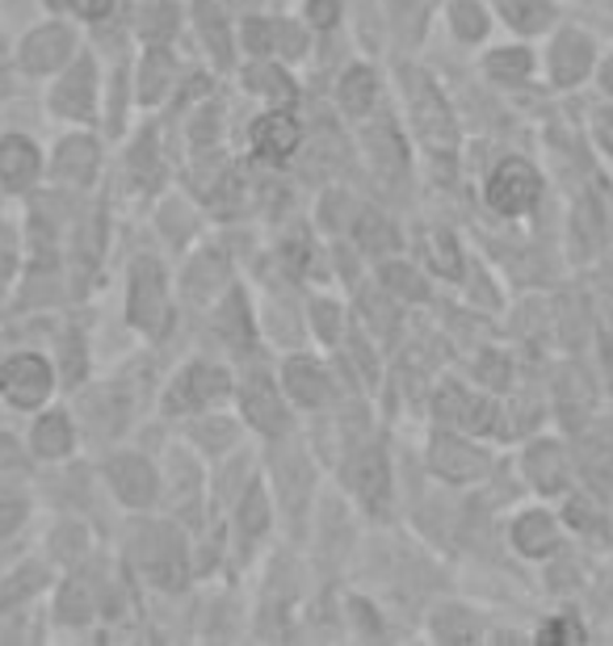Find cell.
Masks as SVG:
<instances>
[{"instance_id":"cell-1","label":"cell","mask_w":613,"mask_h":646,"mask_svg":"<svg viewBox=\"0 0 613 646\" xmlns=\"http://www.w3.org/2000/svg\"><path fill=\"white\" fill-rule=\"evenodd\" d=\"M127 319L139 332H151V336H160L165 324H169V282H165V269L151 256H139L130 265Z\"/></svg>"},{"instance_id":"cell-2","label":"cell","mask_w":613,"mask_h":646,"mask_svg":"<svg viewBox=\"0 0 613 646\" xmlns=\"http://www.w3.org/2000/svg\"><path fill=\"white\" fill-rule=\"evenodd\" d=\"M408 102H412V123H416V135L424 139L429 151H454V118H450V105L437 93V84L429 81L424 72H408Z\"/></svg>"},{"instance_id":"cell-3","label":"cell","mask_w":613,"mask_h":646,"mask_svg":"<svg viewBox=\"0 0 613 646\" xmlns=\"http://www.w3.org/2000/svg\"><path fill=\"white\" fill-rule=\"evenodd\" d=\"M139 563L151 575V584L165 587V592H181L186 580H190V550H186V538L172 525H156V529L144 533Z\"/></svg>"},{"instance_id":"cell-4","label":"cell","mask_w":613,"mask_h":646,"mask_svg":"<svg viewBox=\"0 0 613 646\" xmlns=\"http://www.w3.org/2000/svg\"><path fill=\"white\" fill-rule=\"evenodd\" d=\"M228 391H232V374L219 370V366L198 361V366H186L181 374L172 378L169 395H165V412H169V416L207 412V407H214L219 399H228Z\"/></svg>"},{"instance_id":"cell-5","label":"cell","mask_w":613,"mask_h":646,"mask_svg":"<svg viewBox=\"0 0 613 646\" xmlns=\"http://www.w3.org/2000/svg\"><path fill=\"white\" fill-rule=\"evenodd\" d=\"M51 391H55V370H51L46 357L13 353L4 366H0V395L9 399L13 407L34 412V407H43Z\"/></svg>"},{"instance_id":"cell-6","label":"cell","mask_w":613,"mask_h":646,"mask_svg":"<svg viewBox=\"0 0 613 646\" xmlns=\"http://www.w3.org/2000/svg\"><path fill=\"white\" fill-rule=\"evenodd\" d=\"M542 193V177L533 172V165L526 160H500L496 172L487 177V206L496 214H526Z\"/></svg>"},{"instance_id":"cell-7","label":"cell","mask_w":613,"mask_h":646,"mask_svg":"<svg viewBox=\"0 0 613 646\" xmlns=\"http://www.w3.org/2000/svg\"><path fill=\"white\" fill-rule=\"evenodd\" d=\"M345 475H349V487H353V496L361 500V508L370 517H382L387 500H391V470H387V454H382L379 445L361 449L358 458L349 462Z\"/></svg>"},{"instance_id":"cell-8","label":"cell","mask_w":613,"mask_h":646,"mask_svg":"<svg viewBox=\"0 0 613 646\" xmlns=\"http://www.w3.org/2000/svg\"><path fill=\"white\" fill-rule=\"evenodd\" d=\"M429 466H433V475H442L450 483H475L484 479L487 454L479 445H466V441L442 433V437L429 441Z\"/></svg>"},{"instance_id":"cell-9","label":"cell","mask_w":613,"mask_h":646,"mask_svg":"<svg viewBox=\"0 0 613 646\" xmlns=\"http://www.w3.org/2000/svg\"><path fill=\"white\" fill-rule=\"evenodd\" d=\"M72 51H76V39L67 25H39L22 42V67L34 76H46V72H60L72 60Z\"/></svg>"},{"instance_id":"cell-10","label":"cell","mask_w":613,"mask_h":646,"mask_svg":"<svg viewBox=\"0 0 613 646\" xmlns=\"http://www.w3.org/2000/svg\"><path fill=\"white\" fill-rule=\"evenodd\" d=\"M106 479L127 508H148V504L156 500V487H160V483H156V470H151V462L139 458V454H118V458H109Z\"/></svg>"},{"instance_id":"cell-11","label":"cell","mask_w":613,"mask_h":646,"mask_svg":"<svg viewBox=\"0 0 613 646\" xmlns=\"http://www.w3.org/2000/svg\"><path fill=\"white\" fill-rule=\"evenodd\" d=\"M298 144H303V126H298V118L290 109H269V114H261L253 123V147L261 160L282 165V160L295 156Z\"/></svg>"},{"instance_id":"cell-12","label":"cell","mask_w":613,"mask_h":646,"mask_svg":"<svg viewBox=\"0 0 613 646\" xmlns=\"http://www.w3.org/2000/svg\"><path fill=\"white\" fill-rule=\"evenodd\" d=\"M433 412H437V420L463 428V433H487V428H496V407L479 395H466L463 386H442L437 399H433Z\"/></svg>"},{"instance_id":"cell-13","label":"cell","mask_w":613,"mask_h":646,"mask_svg":"<svg viewBox=\"0 0 613 646\" xmlns=\"http://www.w3.org/2000/svg\"><path fill=\"white\" fill-rule=\"evenodd\" d=\"M93 102H97V81H93V63L81 60L72 63L64 72V81L55 84V93H51V105H55V114H64V118H76V123H85L93 118Z\"/></svg>"},{"instance_id":"cell-14","label":"cell","mask_w":613,"mask_h":646,"mask_svg":"<svg viewBox=\"0 0 613 646\" xmlns=\"http://www.w3.org/2000/svg\"><path fill=\"white\" fill-rule=\"evenodd\" d=\"M282 386L298 407H324L332 399V378L311 357H290L286 370H282Z\"/></svg>"},{"instance_id":"cell-15","label":"cell","mask_w":613,"mask_h":646,"mask_svg":"<svg viewBox=\"0 0 613 646\" xmlns=\"http://www.w3.org/2000/svg\"><path fill=\"white\" fill-rule=\"evenodd\" d=\"M592 67V42L580 30H563L550 46V81L559 88H571L589 76Z\"/></svg>"},{"instance_id":"cell-16","label":"cell","mask_w":613,"mask_h":646,"mask_svg":"<svg viewBox=\"0 0 613 646\" xmlns=\"http://www.w3.org/2000/svg\"><path fill=\"white\" fill-rule=\"evenodd\" d=\"M240 403H244V416H249V424L253 428H261L265 437H282L286 433V403H282V395H277L274 386L265 382V378L256 374L253 382H244V395H240Z\"/></svg>"},{"instance_id":"cell-17","label":"cell","mask_w":613,"mask_h":646,"mask_svg":"<svg viewBox=\"0 0 613 646\" xmlns=\"http://www.w3.org/2000/svg\"><path fill=\"white\" fill-rule=\"evenodd\" d=\"M97 165H102V147L88 135H72L55 147V160H51V172L67 181V186H88L97 177Z\"/></svg>"},{"instance_id":"cell-18","label":"cell","mask_w":613,"mask_h":646,"mask_svg":"<svg viewBox=\"0 0 613 646\" xmlns=\"http://www.w3.org/2000/svg\"><path fill=\"white\" fill-rule=\"evenodd\" d=\"M39 177V147L25 135H4L0 139V186L30 189Z\"/></svg>"},{"instance_id":"cell-19","label":"cell","mask_w":613,"mask_h":646,"mask_svg":"<svg viewBox=\"0 0 613 646\" xmlns=\"http://www.w3.org/2000/svg\"><path fill=\"white\" fill-rule=\"evenodd\" d=\"M130 407H135L130 391H123V386H97V395L85 399L88 428H93V433H102V437H109V433L127 428Z\"/></svg>"},{"instance_id":"cell-20","label":"cell","mask_w":613,"mask_h":646,"mask_svg":"<svg viewBox=\"0 0 613 646\" xmlns=\"http://www.w3.org/2000/svg\"><path fill=\"white\" fill-rule=\"evenodd\" d=\"M72 445H76V428H72V420L64 412H46V416L34 420V433H30V454L34 458H67Z\"/></svg>"},{"instance_id":"cell-21","label":"cell","mask_w":613,"mask_h":646,"mask_svg":"<svg viewBox=\"0 0 613 646\" xmlns=\"http://www.w3.org/2000/svg\"><path fill=\"white\" fill-rule=\"evenodd\" d=\"M526 475L538 491H559L568 483V458L554 441H538L526 449Z\"/></svg>"},{"instance_id":"cell-22","label":"cell","mask_w":613,"mask_h":646,"mask_svg":"<svg viewBox=\"0 0 613 646\" xmlns=\"http://www.w3.org/2000/svg\"><path fill=\"white\" fill-rule=\"evenodd\" d=\"M512 546L526 554V559H547L550 550L559 546V529L550 521V512H526V517H517L512 525Z\"/></svg>"},{"instance_id":"cell-23","label":"cell","mask_w":613,"mask_h":646,"mask_svg":"<svg viewBox=\"0 0 613 646\" xmlns=\"http://www.w3.org/2000/svg\"><path fill=\"white\" fill-rule=\"evenodd\" d=\"M554 399H559V412H563V420H568L571 428L592 412V386L584 382V374H580L575 366H568V370L559 374V382H554Z\"/></svg>"},{"instance_id":"cell-24","label":"cell","mask_w":613,"mask_h":646,"mask_svg":"<svg viewBox=\"0 0 613 646\" xmlns=\"http://www.w3.org/2000/svg\"><path fill=\"white\" fill-rule=\"evenodd\" d=\"M340 109L345 114H370L374 102H379V76L370 67H349L340 76Z\"/></svg>"},{"instance_id":"cell-25","label":"cell","mask_w":613,"mask_h":646,"mask_svg":"<svg viewBox=\"0 0 613 646\" xmlns=\"http://www.w3.org/2000/svg\"><path fill=\"white\" fill-rule=\"evenodd\" d=\"M424 261H429V269L437 273V277H463V248H458V240L450 235V231L433 227L424 231Z\"/></svg>"},{"instance_id":"cell-26","label":"cell","mask_w":613,"mask_h":646,"mask_svg":"<svg viewBox=\"0 0 613 646\" xmlns=\"http://www.w3.org/2000/svg\"><path fill=\"white\" fill-rule=\"evenodd\" d=\"M219 336L228 340V349L235 353H249L253 349V315L244 307V294H232L219 311Z\"/></svg>"},{"instance_id":"cell-27","label":"cell","mask_w":613,"mask_h":646,"mask_svg":"<svg viewBox=\"0 0 613 646\" xmlns=\"http://www.w3.org/2000/svg\"><path fill=\"white\" fill-rule=\"evenodd\" d=\"M97 613V596H93V580L88 575H72L60 587V622L67 626H81Z\"/></svg>"},{"instance_id":"cell-28","label":"cell","mask_w":613,"mask_h":646,"mask_svg":"<svg viewBox=\"0 0 613 646\" xmlns=\"http://www.w3.org/2000/svg\"><path fill=\"white\" fill-rule=\"evenodd\" d=\"M353 240H358L361 252H374V256L400 248V235H395V227L382 219L379 210H361L358 219H353Z\"/></svg>"},{"instance_id":"cell-29","label":"cell","mask_w":613,"mask_h":646,"mask_svg":"<svg viewBox=\"0 0 613 646\" xmlns=\"http://www.w3.org/2000/svg\"><path fill=\"white\" fill-rule=\"evenodd\" d=\"M172 72H177V63H172L169 51H160V46H151L144 67H139V97L144 102H165V93H169L172 84Z\"/></svg>"},{"instance_id":"cell-30","label":"cell","mask_w":613,"mask_h":646,"mask_svg":"<svg viewBox=\"0 0 613 646\" xmlns=\"http://www.w3.org/2000/svg\"><path fill=\"white\" fill-rule=\"evenodd\" d=\"M382 277V290L391 294V298H400V303H421L429 286H424V277L412 265H403V261H387L379 269Z\"/></svg>"},{"instance_id":"cell-31","label":"cell","mask_w":613,"mask_h":646,"mask_svg":"<svg viewBox=\"0 0 613 646\" xmlns=\"http://www.w3.org/2000/svg\"><path fill=\"white\" fill-rule=\"evenodd\" d=\"M500 13L512 30H521V34H538V30H547L550 18H554V9H550V0H500Z\"/></svg>"},{"instance_id":"cell-32","label":"cell","mask_w":613,"mask_h":646,"mask_svg":"<svg viewBox=\"0 0 613 646\" xmlns=\"http://www.w3.org/2000/svg\"><path fill=\"white\" fill-rule=\"evenodd\" d=\"M529 72H533V55H529L526 46H505V51H492V55H487V76H492V81L517 84V81H526Z\"/></svg>"},{"instance_id":"cell-33","label":"cell","mask_w":613,"mask_h":646,"mask_svg":"<svg viewBox=\"0 0 613 646\" xmlns=\"http://www.w3.org/2000/svg\"><path fill=\"white\" fill-rule=\"evenodd\" d=\"M450 25L463 42H479L487 34V13L479 0H454L450 4Z\"/></svg>"},{"instance_id":"cell-34","label":"cell","mask_w":613,"mask_h":646,"mask_svg":"<svg viewBox=\"0 0 613 646\" xmlns=\"http://www.w3.org/2000/svg\"><path fill=\"white\" fill-rule=\"evenodd\" d=\"M240 529L256 538V533H265L269 529V496H265V487L253 483L249 491H244V500H240Z\"/></svg>"},{"instance_id":"cell-35","label":"cell","mask_w":613,"mask_h":646,"mask_svg":"<svg viewBox=\"0 0 613 646\" xmlns=\"http://www.w3.org/2000/svg\"><path fill=\"white\" fill-rule=\"evenodd\" d=\"M249 88L261 93V97H274V102H290L295 97V81L282 67H265V63H256L253 72H249Z\"/></svg>"},{"instance_id":"cell-36","label":"cell","mask_w":613,"mask_h":646,"mask_svg":"<svg viewBox=\"0 0 613 646\" xmlns=\"http://www.w3.org/2000/svg\"><path fill=\"white\" fill-rule=\"evenodd\" d=\"M43 587V571L39 566H22L18 575H9L4 584H0V608L18 605V601H25V596H34Z\"/></svg>"},{"instance_id":"cell-37","label":"cell","mask_w":613,"mask_h":646,"mask_svg":"<svg viewBox=\"0 0 613 646\" xmlns=\"http://www.w3.org/2000/svg\"><path fill=\"white\" fill-rule=\"evenodd\" d=\"M198 25H202V34L211 39V51L219 63L232 60V51H228V30H223V21H219V9H214V0H202V9H198Z\"/></svg>"},{"instance_id":"cell-38","label":"cell","mask_w":613,"mask_h":646,"mask_svg":"<svg viewBox=\"0 0 613 646\" xmlns=\"http://www.w3.org/2000/svg\"><path fill=\"white\" fill-rule=\"evenodd\" d=\"M172 30H177V9H172V4H148V9H144L139 34L148 42H165Z\"/></svg>"},{"instance_id":"cell-39","label":"cell","mask_w":613,"mask_h":646,"mask_svg":"<svg viewBox=\"0 0 613 646\" xmlns=\"http://www.w3.org/2000/svg\"><path fill=\"white\" fill-rule=\"evenodd\" d=\"M60 374H64V386H81L85 378V340L76 332L64 336V349H60Z\"/></svg>"},{"instance_id":"cell-40","label":"cell","mask_w":613,"mask_h":646,"mask_svg":"<svg viewBox=\"0 0 613 646\" xmlns=\"http://www.w3.org/2000/svg\"><path fill=\"white\" fill-rule=\"evenodd\" d=\"M366 144H370V151L379 156L382 165L403 168V147H400V139H395V130H391L387 123H379L374 130H366Z\"/></svg>"},{"instance_id":"cell-41","label":"cell","mask_w":613,"mask_h":646,"mask_svg":"<svg viewBox=\"0 0 613 646\" xmlns=\"http://www.w3.org/2000/svg\"><path fill=\"white\" fill-rule=\"evenodd\" d=\"M244 46L253 51V55H269L277 51V21H265V18H249L244 21Z\"/></svg>"},{"instance_id":"cell-42","label":"cell","mask_w":613,"mask_h":646,"mask_svg":"<svg viewBox=\"0 0 613 646\" xmlns=\"http://www.w3.org/2000/svg\"><path fill=\"white\" fill-rule=\"evenodd\" d=\"M311 315H316L319 336H324L328 345H337V340H340V307H337V303H316V307H311Z\"/></svg>"},{"instance_id":"cell-43","label":"cell","mask_w":613,"mask_h":646,"mask_svg":"<svg viewBox=\"0 0 613 646\" xmlns=\"http://www.w3.org/2000/svg\"><path fill=\"white\" fill-rule=\"evenodd\" d=\"M307 21L316 30H332L340 21V0H307Z\"/></svg>"},{"instance_id":"cell-44","label":"cell","mask_w":613,"mask_h":646,"mask_svg":"<svg viewBox=\"0 0 613 646\" xmlns=\"http://www.w3.org/2000/svg\"><path fill=\"white\" fill-rule=\"evenodd\" d=\"M580 638H584V629L575 626V622H547V626L538 629V643H550V646L580 643Z\"/></svg>"},{"instance_id":"cell-45","label":"cell","mask_w":613,"mask_h":646,"mask_svg":"<svg viewBox=\"0 0 613 646\" xmlns=\"http://www.w3.org/2000/svg\"><path fill=\"white\" fill-rule=\"evenodd\" d=\"M277 46H282V55H303L307 51V34L298 30V25H290V21H277Z\"/></svg>"},{"instance_id":"cell-46","label":"cell","mask_w":613,"mask_h":646,"mask_svg":"<svg viewBox=\"0 0 613 646\" xmlns=\"http://www.w3.org/2000/svg\"><path fill=\"white\" fill-rule=\"evenodd\" d=\"M479 374H484L487 386H508V361L496 353H487L484 361H479Z\"/></svg>"},{"instance_id":"cell-47","label":"cell","mask_w":613,"mask_h":646,"mask_svg":"<svg viewBox=\"0 0 613 646\" xmlns=\"http://www.w3.org/2000/svg\"><path fill=\"white\" fill-rule=\"evenodd\" d=\"M25 521V504L22 500H0V538L13 533Z\"/></svg>"},{"instance_id":"cell-48","label":"cell","mask_w":613,"mask_h":646,"mask_svg":"<svg viewBox=\"0 0 613 646\" xmlns=\"http://www.w3.org/2000/svg\"><path fill=\"white\" fill-rule=\"evenodd\" d=\"M55 554H60V559H76V554H81V546H85V533H81V529H60V533H55Z\"/></svg>"},{"instance_id":"cell-49","label":"cell","mask_w":613,"mask_h":646,"mask_svg":"<svg viewBox=\"0 0 613 646\" xmlns=\"http://www.w3.org/2000/svg\"><path fill=\"white\" fill-rule=\"evenodd\" d=\"M25 454H22V445L9 437V433H0V470H13V466H22Z\"/></svg>"},{"instance_id":"cell-50","label":"cell","mask_w":613,"mask_h":646,"mask_svg":"<svg viewBox=\"0 0 613 646\" xmlns=\"http://www.w3.org/2000/svg\"><path fill=\"white\" fill-rule=\"evenodd\" d=\"M81 18H88V21H106L109 13H114V0H76L72 4Z\"/></svg>"},{"instance_id":"cell-51","label":"cell","mask_w":613,"mask_h":646,"mask_svg":"<svg viewBox=\"0 0 613 646\" xmlns=\"http://www.w3.org/2000/svg\"><path fill=\"white\" fill-rule=\"evenodd\" d=\"M282 256H286V269L295 273V277L307 269V244H303V240H290V244L282 248Z\"/></svg>"},{"instance_id":"cell-52","label":"cell","mask_w":613,"mask_h":646,"mask_svg":"<svg viewBox=\"0 0 613 646\" xmlns=\"http://www.w3.org/2000/svg\"><path fill=\"white\" fill-rule=\"evenodd\" d=\"M592 126H596V144L605 147V151H613V109H601Z\"/></svg>"},{"instance_id":"cell-53","label":"cell","mask_w":613,"mask_h":646,"mask_svg":"<svg viewBox=\"0 0 613 646\" xmlns=\"http://www.w3.org/2000/svg\"><path fill=\"white\" fill-rule=\"evenodd\" d=\"M18 265V252H13V240H9V231H0V282L13 273Z\"/></svg>"},{"instance_id":"cell-54","label":"cell","mask_w":613,"mask_h":646,"mask_svg":"<svg viewBox=\"0 0 613 646\" xmlns=\"http://www.w3.org/2000/svg\"><path fill=\"white\" fill-rule=\"evenodd\" d=\"M601 84H605V93L613 97V60L605 63V67H601Z\"/></svg>"},{"instance_id":"cell-55","label":"cell","mask_w":613,"mask_h":646,"mask_svg":"<svg viewBox=\"0 0 613 646\" xmlns=\"http://www.w3.org/2000/svg\"><path fill=\"white\" fill-rule=\"evenodd\" d=\"M605 366H610V374H613V340H605Z\"/></svg>"},{"instance_id":"cell-56","label":"cell","mask_w":613,"mask_h":646,"mask_svg":"<svg viewBox=\"0 0 613 646\" xmlns=\"http://www.w3.org/2000/svg\"><path fill=\"white\" fill-rule=\"evenodd\" d=\"M46 4H51V9H72L76 0H46Z\"/></svg>"}]
</instances>
